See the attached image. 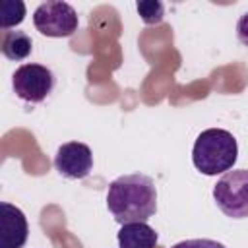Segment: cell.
Returning a JSON list of instances; mask_svg holds the SVG:
<instances>
[{
	"label": "cell",
	"mask_w": 248,
	"mask_h": 248,
	"mask_svg": "<svg viewBox=\"0 0 248 248\" xmlns=\"http://www.w3.org/2000/svg\"><path fill=\"white\" fill-rule=\"evenodd\" d=\"M118 246L120 248H155L157 246V232L145 221L124 223L118 231Z\"/></svg>",
	"instance_id": "8"
},
{
	"label": "cell",
	"mask_w": 248,
	"mask_h": 248,
	"mask_svg": "<svg viewBox=\"0 0 248 248\" xmlns=\"http://www.w3.org/2000/svg\"><path fill=\"white\" fill-rule=\"evenodd\" d=\"M33 25L45 37H70L78 29V14L66 2H43L33 12Z\"/></svg>",
	"instance_id": "4"
},
{
	"label": "cell",
	"mask_w": 248,
	"mask_h": 248,
	"mask_svg": "<svg viewBox=\"0 0 248 248\" xmlns=\"http://www.w3.org/2000/svg\"><path fill=\"white\" fill-rule=\"evenodd\" d=\"M29 227L23 211L8 202L0 203V248H21L27 242Z\"/></svg>",
	"instance_id": "7"
},
{
	"label": "cell",
	"mask_w": 248,
	"mask_h": 248,
	"mask_svg": "<svg viewBox=\"0 0 248 248\" xmlns=\"http://www.w3.org/2000/svg\"><path fill=\"white\" fill-rule=\"evenodd\" d=\"M12 87L21 101L41 103L54 87V74L43 64H23L14 72Z\"/></svg>",
	"instance_id": "5"
},
{
	"label": "cell",
	"mask_w": 248,
	"mask_h": 248,
	"mask_svg": "<svg viewBox=\"0 0 248 248\" xmlns=\"http://www.w3.org/2000/svg\"><path fill=\"white\" fill-rule=\"evenodd\" d=\"M236 37L244 46H248V12H244L236 21Z\"/></svg>",
	"instance_id": "13"
},
{
	"label": "cell",
	"mask_w": 248,
	"mask_h": 248,
	"mask_svg": "<svg viewBox=\"0 0 248 248\" xmlns=\"http://www.w3.org/2000/svg\"><path fill=\"white\" fill-rule=\"evenodd\" d=\"M170 248H227V246H223L221 242L211 240V238H190V240L176 242Z\"/></svg>",
	"instance_id": "12"
},
{
	"label": "cell",
	"mask_w": 248,
	"mask_h": 248,
	"mask_svg": "<svg viewBox=\"0 0 248 248\" xmlns=\"http://www.w3.org/2000/svg\"><path fill=\"white\" fill-rule=\"evenodd\" d=\"M238 157V145L231 132L223 128L203 130L194 143L192 163L194 167L207 176L229 172Z\"/></svg>",
	"instance_id": "2"
},
{
	"label": "cell",
	"mask_w": 248,
	"mask_h": 248,
	"mask_svg": "<svg viewBox=\"0 0 248 248\" xmlns=\"http://www.w3.org/2000/svg\"><path fill=\"white\" fill-rule=\"evenodd\" d=\"M213 200L227 217H248V170L236 169L225 172L213 188Z\"/></svg>",
	"instance_id": "3"
},
{
	"label": "cell",
	"mask_w": 248,
	"mask_h": 248,
	"mask_svg": "<svg viewBox=\"0 0 248 248\" xmlns=\"http://www.w3.org/2000/svg\"><path fill=\"white\" fill-rule=\"evenodd\" d=\"M136 10L145 25H157L165 16V6L159 0H140L136 4Z\"/></svg>",
	"instance_id": "11"
},
{
	"label": "cell",
	"mask_w": 248,
	"mask_h": 248,
	"mask_svg": "<svg viewBox=\"0 0 248 248\" xmlns=\"http://www.w3.org/2000/svg\"><path fill=\"white\" fill-rule=\"evenodd\" d=\"M107 207L120 225L147 221L157 211V188L147 174H122L108 184Z\"/></svg>",
	"instance_id": "1"
},
{
	"label": "cell",
	"mask_w": 248,
	"mask_h": 248,
	"mask_svg": "<svg viewBox=\"0 0 248 248\" xmlns=\"http://www.w3.org/2000/svg\"><path fill=\"white\" fill-rule=\"evenodd\" d=\"M54 167L64 178L81 180L93 169V153L81 141L62 143L54 155Z\"/></svg>",
	"instance_id": "6"
},
{
	"label": "cell",
	"mask_w": 248,
	"mask_h": 248,
	"mask_svg": "<svg viewBox=\"0 0 248 248\" xmlns=\"http://www.w3.org/2000/svg\"><path fill=\"white\" fill-rule=\"evenodd\" d=\"M33 50V41L25 31H4L2 35V54L8 60H25Z\"/></svg>",
	"instance_id": "9"
},
{
	"label": "cell",
	"mask_w": 248,
	"mask_h": 248,
	"mask_svg": "<svg viewBox=\"0 0 248 248\" xmlns=\"http://www.w3.org/2000/svg\"><path fill=\"white\" fill-rule=\"evenodd\" d=\"M25 19V4L21 0H4L0 4V27L10 31Z\"/></svg>",
	"instance_id": "10"
}]
</instances>
